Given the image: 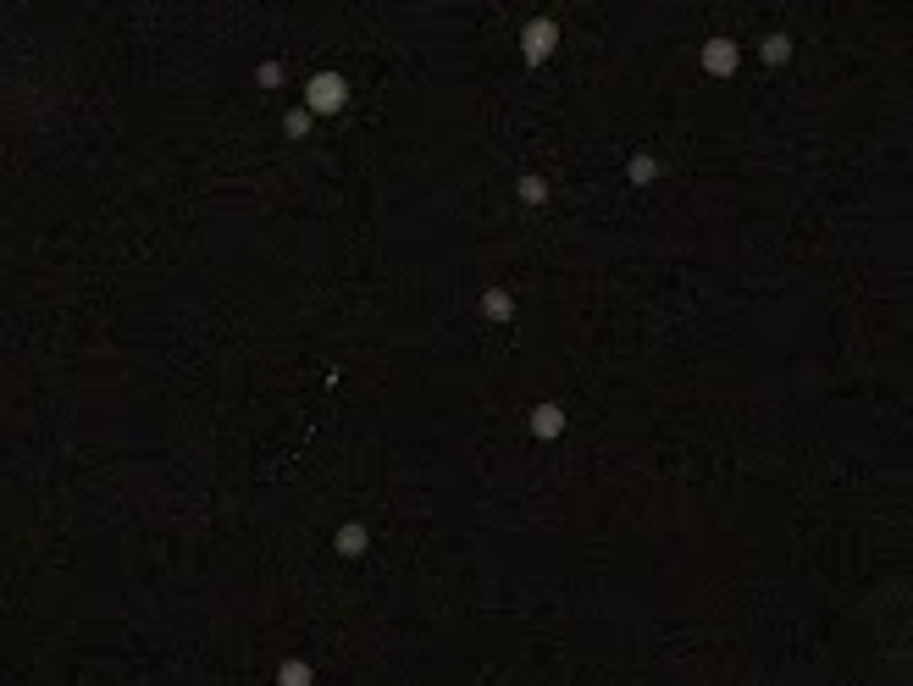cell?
<instances>
[{
  "instance_id": "277c9868",
  "label": "cell",
  "mask_w": 913,
  "mask_h": 686,
  "mask_svg": "<svg viewBox=\"0 0 913 686\" xmlns=\"http://www.w3.org/2000/svg\"><path fill=\"white\" fill-rule=\"evenodd\" d=\"M559 432H565V409H559V404H537L532 409V438H559Z\"/></svg>"
},
{
  "instance_id": "ba28073f",
  "label": "cell",
  "mask_w": 913,
  "mask_h": 686,
  "mask_svg": "<svg viewBox=\"0 0 913 686\" xmlns=\"http://www.w3.org/2000/svg\"><path fill=\"white\" fill-rule=\"evenodd\" d=\"M786 55H792V39H786V34H769V39H764V61H769V66H781Z\"/></svg>"
},
{
  "instance_id": "52a82bcc",
  "label": "cell",
  "mask_w": 913,
  "mask_h": 686,
  "mask_svg": "<svg viewBox=\"0 0 913 686\" xmlns=\"http://www.w3.org/2000/svg\"><path fill=\"white\" fill-rule=\"evenodd\" d=\"M277 686H310V664H299V659H289L283 670H277Z\"/></svg>"
},
{
  "instance_id": "7a4b0ae2",
  "label": "cell",
  "mask_w": 913,
  "mask_h": 686,
  "mask_svg": "<svg viewBox=\"0 0 913 686\" xmlns=\"http://www.w3.org/2000/svg\"><path fill=\"white\" fill-rule=\"evenodd\" d=\"M553 45H559V17H532L526 28H521V55L537 66V61H548L553 55Z\"/></svg>"
},
{
  "instance_id": "30bf717a",
  "label": "cell",
  "mask_w": 913,
  "mask_h": 686,
  "mask_svg": "<svg viewBox=\"0 0 913 686\" xmlns=\"http://www.w3.org/2000/svg\"><path fill=\"white\" fill-rule=\"evenodd\" d=\"M283 133H289V139H305V133H310V111H305V106L289 111V116H283Z\"/></svg>"
},
{
  "instance_id": "3957f363",
  "label": "cell",
  "mask_w": 913,
  "mask_h": 686,
  "mask_svg": "<svg viewBox=\"0 0 913 686\" xmlns=\"http://www.w3.org/2000/svg\"><path fill=\"white\" fill-rule=\"evenodd\" d=\"M697 61H704V73H709V78H731V73H736V61H742V50H736L731 39H709L704 50H697Z\"/></svg>"
},
{
  "instance_id": "8992f818",
  "label": "cell",
  "mask_w": 913,
  "mask_h": 686,
  "mask_svg": "<svg viewBox=\"0 0 913 686\" xmlns=\"http://www.w3.org/2000/svg\"><path fill=\"white\" fill-rule=\"evenodd\" d=\"M338 554H349V560H355V554H366V526H355V520H349V526H338Z\"/></svg>"
},
{
  "instance_id": "9c48e42d",
  "label": "cell",
  "mask_w": 913,
  "mask_h": 686,
  "mask_svg": "<svg viewBox=\"0 0 913 686\" xmlns=\"http://www.w3.org/2000/svg\"><path fill=\"white\" fill-rule=\"evenodd\" d=\"M625 172H631V183H654V177H659V161H654V156H631Z\"/></svg>"
},
{
  "instance_id": "6da1fadb",
  "label": "cell",
  "mask_w": 913,
  "mask_h": 686,
  "mask_svg": "<svg viewBox=\"0 0 913 686\" xmlns=\"http://www.w3.org/2000/svg\"><path fill=\"white\" fill-rule=\"evenodd\" d=\"M343 106H349V84H343V73H332V66L305 84V111L310 116H338Z\"/></svg>"
},
{
  "instance_id": "7c38bea8",
  "label": "cell",
  "mask_w": 913,
  "mask_h": 686,
  "mask_svg": "<svg viewBox=\"0 0 913 686\" xmlns=\"http://www.w3.org/2000/svg\"><path fill=\"white\" fill-rule=\"evenodd\" d=\"M260 89H271V84H283V61H260Z\"/></svg>"
},
{
  "instance_id": "5b68a950",
  "label": "cell",
  "mask_w": 913,
  "mask_h": 686,
  "mask_svg": "<svg viewBox=\"0 0 913 686\" xmlns=\"http://www.w3.org/2000/svg\"><path fill=\"white\" fill-rule=\"evenodd\" d=\"M482 316L510 321V316H515V299H510V288H487V294H482Z\"/></svg>"
},
{
  "instance_id": "8fae6325",
  "label": "cell",
  "mask_w": 913,
  "mask_h": 686,
  "mask_svg": "<svg viewBox=\"0 0 913 686\" xmlns=\"http://www.w3.org/2000/svg\"><path fill=\"white\" fill-rule=\"evenodd\" d=\"M521 199H526V205H543V199H548V183H543V177H521Z\"/></svg>"
}]
</instances>
